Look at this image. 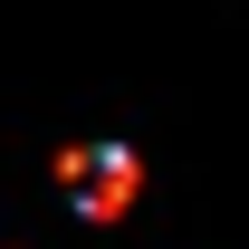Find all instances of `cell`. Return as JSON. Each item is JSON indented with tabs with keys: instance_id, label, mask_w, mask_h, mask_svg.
Wrapping results in <instances>:
<instances>
[{
	"instance_id": "6da1fadb",
	"label": "cell",
	"mask_w": 249,
	"mask_h": 249,
	"mask_svg": "<svg viewBox=\"0 0 249 249\" xmlns=\"http://www.w3.org/2000/svg\"><path fill=\"white\" fill-rule=\"evenodd\" d=\"M58 182H67V201L77 211H96V220H115L124 201H134V154L124 144H77V154H58Z\"/></svg>"
}]
</instances>
